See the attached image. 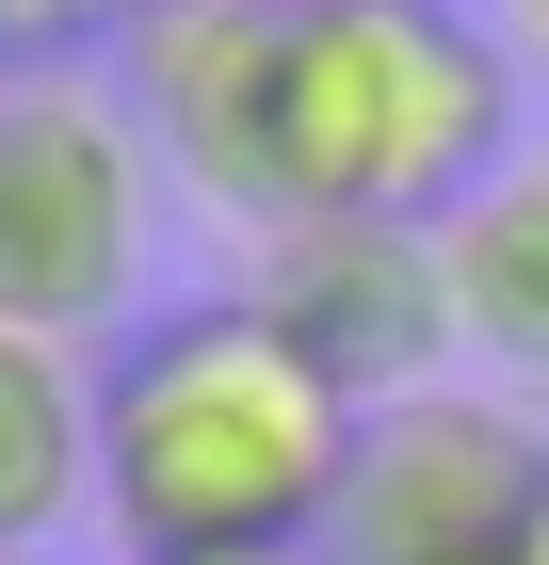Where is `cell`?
Returning a JSON list of instances; mask_svg holds the SVG:
<instances>
[{"mask_svg":"<svg viewBox=\"0 0 549 565\" xmlns=\"http://www.w3.org/2000/svg\"><path fill=\"white\" fill-rule=\"evenodd\" d=\"M162 146L114 82L49 65L0 97V323L17 340H129L162 275Z\"/></svg>","mask_w":549,"mask_h":565,"instance_id":"3957f363","label":"cell"},{"mask_svg":"<svg viewBox=\"0 0 549 565\" xmlns=\"http://www.w3.org/2000/svg\"><path fill=\"white\" fill-rule=\"evenodd\" d=\"M0 97H17V65H0Z\"/></svg>","mask_w":549,"mask_h":565,"instance_id":"5bb4252c","label":"cell"},{"mask_svg":"<svg viewBox=\"0 0 549 565\" xmlns=\"http://www.w3.org/2000/svg\"><path fill=\"white\" fill-rule=\"evenodd\" d=\"M502 565H549V469H534V501H517V550Z\"/></svg>","mask_w":549,"mask_h":565,"instance_id":"8fae6325","label":"cell"},{"mask_svg":"<svg viewBox=\"0 0 549 565\" xmlns=\"http://www.w3.org/2000/svg\"><path fill=\"white\" fill-rule=\"evenodd\" d=\"M436 291H453V372L534 404L549 388V146H517L468 211H436Z\"/></svg>","mask_w":549,"mask_h":565,"instance_id":"52a82bcc","label":"cell"},{"mask_svg":"<svg viewBox=\"0 0 549 565\" xmlns=\"http://www.w3.org/2000/svg\"><path fill=\"white\" fill-rule=\"evenodd\" d=\"M194 565H339V550H194Z\"/></svg>","mask_w":549,"mask_h":565,"instance_id":"7c38bea8","label":"cell"},{"mask_svg":"<svg viewBox=\"0 0 549 565\" xmlns=\"http://www.w3.org/2000/svg\"><path fill=\"white\" fill-rule=\"evenodd\" d=\"M534 469H549V436L517 420V388L436 372V388H404V404L356 420V484H339L324 550L339 565H502Z\"/></svg>","mask_w":549,"mask_h":565,"instance_id":"277c9868","label":"cell"},{"mask_svg":"<svg viewBox=\"0 0 549 565\" xmlns=\"http://www.w3.org/2000/svg\"><path fill=\"white\" fill-rule=\"evenodd\" d=\"M356 420L372 404L324 388L243 291L146 307L97 355V518L129 565L194 550H324L339 484H356Z\"/></svg>","mask_w":549,"mask_h":565,"instance_id":"6da1fadb","label":"cell"},{"mask_svg":"<svg viewBox=\"0 0 549 565\" xmlns=\"http://www.w3.org/2000/svg\"><path fill=\"white\" fill-rule=\"evenodd\" d=\"M162 17V0H0V65L17 82H49V65H97V49H129Z\"/></svg>","mask_w":549,"mask_h":565,"instance_id":"9c48e42d","label":"cell"},{"mask_svg":"<svg viewBox=\"0 0 549 565\" xmlns=\"http://www.w3.org/2000/svg\"><path fill=\"white\" fill-rule=\"evenodd\" d=\"M517 162V49L468 0H292L275 49V211L436 226Z\"/></svg>","mask_w":549,"mask_h":565,"instance_id":"7a4b0ae2","label":"cell"},{"mask_svg":"<svg viewBox=\"0 0 549 565\" xmlns=\"http://www.w3.org/2000/svg\"><path fill=\"white\" fill-rule=\"evenodd\" d=\"M65 518H97V372L0 323V550H49Z\"/></svg>","mask_w":549,"mask_h":565,"instance_id":"ba28073f","label":"cell"},{"mask_svg":"<svg viewBox=\"0 0 549 565\" xmlns=\"http://www.w3.org/2000/svg\"><path fill=\"white\" fill-rule=\"evenodd\" d=\"M502 49H517V65H549V0H502Z\"/></svg>","mask_w":549,"mask_h":565,"instance_id":"30bf717a","label":"cell"},{"mask_svg":"<svg viewBox=\"0 0 549 565\" xmlns=\"http://www.w3.org/2000/svg\"><path fill=\"white\" fill-rule=\"evenodd\" d=\"M275 49H292V0H162L114 82L162 178L226 226H275Z\"/></svg>","mask_w":549,"mask_h":565,"instance_id":"8992f818","label":"cell"},{"mask_svg":"<svg viewBox=\"0 0 549 565\" xmlns=\"http://www.w3.org/2000/svg\"><path fill=\"white\" fill-rule=\"evenodd\" d=\"M243 307L356 404H404V388L453 372L436 226H388V211H275V226H243Z\"/></svg>","mask_w":549,"mask_h":565,"instance_id":"5b68a950","label":"cell"},{"mask_svg":"<svg viewBox=\"0 0 549 565\" xmlns=\"http://www.w3.org/2000/svg\"><path fill=\"white\" fill-rule=\"evenodd\" d=\"M0 565H49V550H0Z\"/></svg>","mask_w":549,"mask_h":565,"instance_id":"4fadbf2b","label":"cell"}]
</instances>
